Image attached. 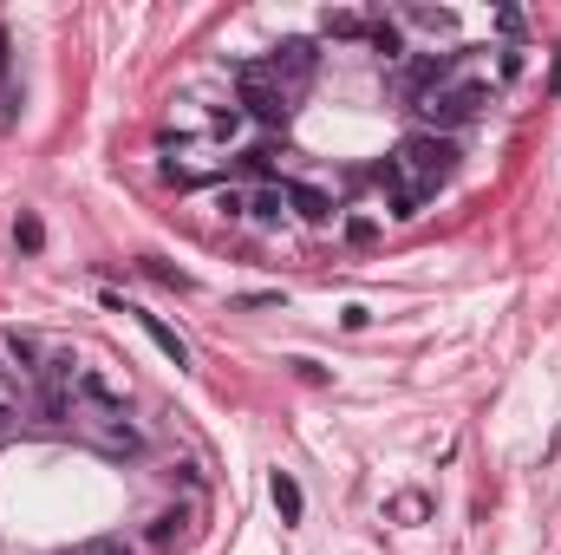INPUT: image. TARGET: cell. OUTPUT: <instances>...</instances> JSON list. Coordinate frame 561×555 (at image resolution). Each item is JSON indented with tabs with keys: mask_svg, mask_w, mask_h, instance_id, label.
I'll list each match as a JSON object with an SVG mask.
<instances>
[{
	"mask_svg": "<svg viewBox=\"0 0 561 555\" xmlns=\"http://www.w3.org/2000/svg\"><path fill=\"white\" fill-rule=\"evenodd\" d=\"M457 138H444V131H411L405 144H398V164L411 170V183H425V190H438V183L457 177Z\"/></svg>",
	"mask_w": 561,
	"mask_h": 555,
	"instance_id": "cell-1",
	"label": "cell"
},
{
	"mask_svg": "<svg viewBox=\"0 0 561 555\" xmlns=\"http://www.w3.org/2000/svg\"><path fill=\"white\" fill-rule=\"evenodd\" d=\"M483 105H496V85H483V79H470V85H451V92H431V98H418V118H425L431 131H457V125H470V118H483Z\"/></svg>",
	"mask_w": 561,
	"mask_h": 555,
	"instance_id": "cell-2",
	"label": "cell"
},
{
	"mask_svg": "<svg viewBox=\"0 0 561 555\" xmlns=\"http://www.w3.org/2000/svg\"><path fill=\"white\" fill-rule=\"evenodd\" d=\"M314 66H320V46H314V40H281V46L268 53V72H274V85H281L288 98H294V85L314 79Z\"/></svg>",
	"mask_w": 561,
	"mask_h": 555,
	"instance_id": "cell-3",
	"label": "cell"
},
{
	"mask_svg": "<svg viewBox=\"0 0 561 555\" xmlns=\"http://www.w3.org/2000/svg\"><path fill=\"white\" fill-rule=\"evenodd\" d=\"M242 118H255V125H274V131H288L294 98L281 92V85H268V79H248V85H242Z\"/></svg>",
	"mask_w": 561,
	"mask_h": 555,
	"instance_id": "cell-4",
	"label": "cell"
},
{
	"mask_svg": "<svg viewBox=\"0 0 561 555\" xmlns=\"http://www.w3.org/2000/svg\"><path fill=\"white\" fill-rule=\"evenodd\" d=\"M46 366H40V340L33 333H0V379H20V386H33Z\"/></svg>",
	"mask_w": 561,
	"mask_h": 555,
	"instance_id": "cell-5",
	"label": "cell"
},
{
	"mask_svg": "<svg viewBox=\"0 0 561 555\" xmlns=\"http://www.w3.org/2000/svg\"><path fill=\"white\" fill-rule=\"evenodd\" d=\"M366 46L379 53V66H385V72H398V66H405V33H398V20H392V14H372Z\"/></svg>",
	"mask_w": 561,
	"mask_h": 555,
	"instance_id": "cell-6",
	"label": "cell"
},
{
	"mask_svg": "<svg viewBox=\"0 0 561 555\" xmlns=\"http://www.w3.org/2000/svg\"><path fill=\"white\" fill-rule=\"evenodd\" d=\"M288 190V216L301 222H333V196L320 190V183H281Z\"/></svg>",
	"mask_w": 561,
	"mask_h": 555,
	"instance_id": "cell-7",
	"label": "cell"
},
{
	"mask_svg": "<svg viewBox=\"0 0 561 555\" xmlns=\"http://www.w3.org/2000/svg\"><path fill=\"white\" fill-rule=\"evenodd\" d=\"M131 320H137L144 333H151V347L164 353L170 366H190V347H183V333H177V327H164V320H157V314H144V307H131Z\"/></svg>",
	"mask_w": 561,
	"mask_h": 555,
	"instance_id": "cell-8",
	"label": "cell"
},
{
	"mask_svg": "<svg viewBox=\"0 0 561 555\" xmlns=\"http://www.w3.org/2000/svg\"><path fill=\"white\" fill-rule=\"evenodd\" d=\"M281 216H288V190H281V183H268V190L248 196V222H261V229H281Z\"/></svg>",
	"mask_w": 561,
	"mask_h": 555,
	"instance_id": "cell-9",
	"label": "cell"
},
{
	"mask_svg": "<svg viewBox=\"0 0 561 555\" xmlns=\"http://www.w3.org/2000/svg\"><path fill=\"white\" fill-rule=\"evenodd\" d=\"M366 27H372V14H353V7H327V14H320V33H327V40H366Z\"/></svg>",
	"mask_w": 561,
	"mask_h": 555,
	"instance_id": "cell-10",
	"label": "cell"
},
{
	"mask_svg": "<svg viewBox=\"0 0 561 555\" xmlns=\"http://www.w3.org/2000/svg\"><path fill=\"white\" fill-rule=\"evenodd\" d=\"M268 497H274V510H281V523H301L307 497H301V484H294L288 471H274V477H268Z\"/></svg>",
	"mask_w": 561,
	"mask_h": 555,
	"instance_id": "cell-11",
	"label": "cell"
},
{
	"mask_svg": "<svg viewBox=\"0 0 561 555\" xmlns=\"http://www.w3.org/2000/svg\"><path fill=\"white\" fill-rule=\"evenodd\" d=\"M405 20H411V27H425V33H438V40H451V33H457L451 7H405Z\"/></svg>",
	"mask_w": 561,
	"mask_h": 555,
	"instance_id": "cell-12",
	"label": "cell"
},
{
	"mask_svg": "<svg viewBox=\"0 0 561 555\" xmlns=\"http://www.w3.org/2000/svg\"><path fill=\"white\" fill-rule=\"evenodd\" d=\"M274 157H281L274 144H255V151L235 157V170H242V177H274Z\"/></svg>",
	"mask_w": 561,
	"mask_h": 555,
	"instance_id": "cell-13",
	"label": "cell"
},
{
	"mask_svg": "<svg viewBox=\"0 0 561 555\" xmlns=\"http://www.w3.org/2000/svg\"><path fill=\"white\" fill-rule=\"evenodd\" d=\"M79 392H85V399H92V405H105V412H118V386H111V379H98V373H79Z\"/></svg>",
	"mask_w": 561,
	"mask_h": 555,
	"instance_id": "cell-14",
	"label": "cell"
},
{
	"mask_svg": "<svg viewBox=\"0 0 561 555\" xmlns=\"http://www.w3.org/2000/svg\"><path fill=\"white\" fill-rule=\"evenodd\" d=\"M144 275H151L157 288H177V294H190V275H183V268H170V262H144Z\"/></svg>",
	"mask_w": 561,
	"mask_h": 555,
	"instance_id": "cell-15",
	"label": "cell"
},
{
	"mask_svg": "<svg viewBox=\"0 0 561 555\" xmlns=\"http://www.w3.org/2000/svg\"><path fill=\"white\" fill-rule=\"evenodd\" d=\"M14 242H20V249L33 255V249H40V242H46V222H40V216H20V222H14Z\"/></svg>",
	"mask_w": 561,
	"mask_h": 555,
	"instance_id": "cell-16",
	"label": "cell"
},
{
	"mask_svg": "<svg viewBox=\"0 0 561 555\" xmlns=\"http://www.w3.org/2000/svg\"><path fill=\"white\" fill-rule=\"evenodd\" d=\"M372 236H379V222H372V216H346V242H359V249H366Z\"/></svg>",
	"mask_w": 561,
	"mask_h": 555,
	"instance_id": "cell-17",
	"label": "cell"
},
{
	"mask_svg": "<svg viewBox=\"0 0 561 555\" xmlns=\"http://www.w3.org/2000/svg\"><path fill=\"white\" fill-rule=\"evenodd\" d=\"M79 555H131V549H124V536H92L79 542Z\"/></svg>",
	"mask_w": 561,
	"mask_h": 555,
	"instance_id": "cell-18",
	"label": "cell"
},
{
	"mask_svg": "<svg viewBox=\"0 0 561 555\" xmlns=\"http://www.w3.org/2000/svg\"><path fill=\"white\" fill-rule=\"evenodd\" d=\"M105 444H111V451H137V444H144V438H137L131 425H105Z\"/></svg>",
	"mask_w": 561,
	"mask_h": 555,
	"instance_id": "cell-19",
	"label": "cell"
},
{
	"mask_svg": "<svg viewBox=\"0 0 561 555\" xmlns=\"http://www.w3.org/2000/svg\"><path fill=\"white\" fill-rule=\"evenodd\" d=\"M177 529H183V510H164V516H157V523H151V542H170V536H177Z\"/></svg>",
	"mask_w": 561,
	"mask_h": 555,
	"instance_id": "cell-20",
	"label": "cell"
},
{
	"mask_svg": "<svg viewBox=\"0 0 561 555\" xmlns=\"http://www.w3.org/2000/svg\"><path fill=\"white\" fill-rule=\"evenodd\" d=\"M425 510H431V503L418 497V490H411V497H398V503H392V516H405V523H418V516H425Z\"/></svg>",
	"mask_w": 561,
	"mask_h": 555,
	"instance_id": "cell-21",
	"label": "cell"
},
{
	"mask_svg": "<svg viewBox=\"0 0 561 555\" xmlns=\"http://www.w3.org/2000/svg\"><path fill=\"white\" fill-rule=\"evenodd\" d=\"M496 72H503V79H516V72H522V46H503V53H496Z\"/></svg>",
	"mask_w": 561,
	"mask_h": 555,
	"instance_id": "cell-22",
	"label": "cell"
},
{
	"mask_svg": "<svg viewBox=\"0 0 561 555\" xmlns=\"http://www.w3.org/2000/svg\"><path fill=\"white\" fill-rule=\"evenodd\" d=\"M235 131H242V111H235V105L216 111V138H235Z\"/></svg>",
	"mask_w": 561,
	"mask_h": 555,
	"instance_id": "cell-23",
	"label": "cell"
},
{
	"mask_svg": "<svg viewBox=\"0 0 561 555\" xmlns=\"http://www.w3.org/2000/svg\"><path fill=\"white\" fill-rule=\"evenodd\" d=\"M216 209H222V216H248V196H235V190H222V196H216Z\"/></svg>",
	"mask_w": 561,
	"mask_h": 555,
	"instance_id": "cell-24",
	"label": "cell"
},
{
	"mask_svg": "<svg viewBox=\"0 0 561 555\" xmlns=\"http://www.w3.org/2000/svg\"><path fill=\"white\" fill-rule=\"evenodd\" d=\"M288 366L307 379V386H320V379H327V366H320V360H288Z\"/></svg>",
	"mask_w": 561,
	"mask_h": 555,
	"instance_id": "cell-25",
	"label": "cell"
},
{
	"mask_svg": "<svg viewBox=\"0 0 561 555\" xmlns=\"http://www.w3.org/2000/svg\"><path fill=\"white\" fill-rule=\"evenodd\" d=\"M496 33H509V40L522 33V14H516V7H503V14H496Z\"/></svg>",
	"mask_w": 561,
	"mask_h": 555,
	"instance_id": "cell-26",
	"label": "cell"
},
{
	"mask_svg": "<svg viewBox=\"0 0 561 555\" xmlns=\"http://www.w3.org/2000/svg\"><path fill=\"white\" fill-rule=\"evenodd\" d=\"M7 431H14V405L0 399V438H7Z\"/></svg>",
	"mask_w": 561,
	"mask_h": 555,
	"instance_id": "cell-27",
	"label": "cell"
}]
</instances>
